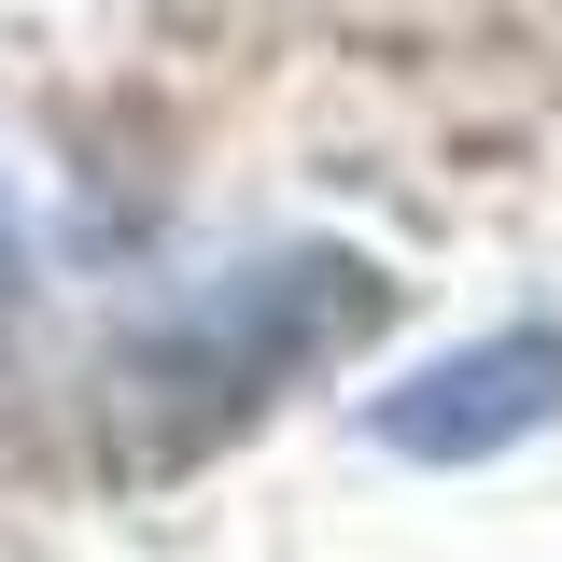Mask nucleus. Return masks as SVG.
I'll return each instance as SVG.
<instances>
[{
  "label": "nucleus",
  "instance_id": "obj_1",
  "mask_svg": "<svg viewBox=\"0 0 562 562\" xmlns=\"http://www.w3.org/2000/svg\"><path fill=\"white\" fill-rule=\"evenodd\" d=\"M380 324H394V281L366 268V254H338V239L254 254V268H225V281H183L99 366V450H113V479H183V464H211L295 380L351 366Z\"/></svg>",
  "mask_w": 562,
  "mask_h": 562
},
{
  "label": "nucleus",
  "instance_id": "obj_2",
  "mask_svg": "<svg viewBox=\"0 0 562 562\" xmlns=\"http://www.w3.org/2000/svg\"><path fill=\"white\" fill-rule=\"evenodd\" d=\"M562 408V324H492V338L436 351L408 394H380V450L408 464H492Z\"/></svg>",
  "mask_w": 562,
  "mask_h": 562
},
{
  "label": "nucleus",
  "instance_id": "obj_3",
  "mask_svg": "<svg viewBox=\"0 0 562 562\" xmlns=\"http://www.w3.org/2000/svg\"><path fill=\"white\" fill-rule=\"evenodd\" d=\"M0 268H14V254H0Z\"/></svg>",
  "mask_w": 562,
  "mask_h": 562
}]
</instances>
